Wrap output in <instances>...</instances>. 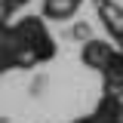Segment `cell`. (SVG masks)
Segmentation results:
<instances>
[{
	"label": "cell",
	"instance_id": "cell-1",
	"mask_svg": "<svg viewBox=\"0 0 123 123\" xmlns=\"http://www.w3.org/2000/svg\"><path fill=\"white\" fill-rule=\"evenodd\" d=\"M15 25H18L22 34H25V40H28L37 65L55 59V40H52V34H49V28H46V18H43V15H25V18H18Z\"/></svg>",
	"mask_w": 123,
	"mask_h": 123
},
{
	"label": "cell",
	"instance_id": "cell-2",
	"mask_svg": "<svg viewBox=\"0 0 123 123\" xmlns=\"http://www.w3.org/2000/svg\"><path fill=\"white\" fill-rule=\"evenodd\" d=\"M114 52H117L114 40H105V37H89V40L83 43L80 59H83V65H86V68H92V71H98V74H102V68L111 62V55H114Z\"/></svg>",
	"mask_w": 123,
	"mask_h": 123
},
{
	"label": "cell",
	"instance_id": "cell-3",
	"mask_svg": "<svg viewBox=\"0 0 123 123\" xmlns=\"http://www.w3.org/2000/svg\"><path fill=\"white\" fill-rule=\"evenodd\" d=\"M89 117L95 123H123V95L105 89V95L98 98V105H95V111Z\"/></svg>",
	"mask_w": 123,
	"mask_h": 123
},
{
	"label": "cell",
	"instance_id": "cell-4",
	"mask_svg": "<svg viewBox=\"0 0 123 123\" xmlns=\"http://www.w3.org/2000/svg\"><path fill=\"white\" fill-rule=\"evenodd\" d=\"M102 83H105L108 92H120L123 95V49L117 46V52L111 55L105 68H102Z\"/></svg>",
	"mask_w": 123,
	"mask_h": 123
},
{
	"label": "cell",
	"instance_id": "cell-5",
	"mask_svg": "<svg viewBox=\"0 0 123 123\" xmlns=\"http://www.w3.org/2000/svg\"><path fill=\"white\" fill-rule=\"evenodd\" d=\"M83 0H43V18L49 22H68L80 9Z\"/></svg>",
	"mask_w": 123,
	"mask_h": 123
},
{
	"label": "cell",
	"instance_id": "cell-6",
	"mask_svg": "<svg viewBox=\"0 0 123 123\" xmlns=\"http://www.w3.org/2000/svg\"><path fill=\"white\" fill-rule=\"evenodd\" d=\"M15 9H18V6H15L12 0H0V28H3V25H9V15H12Z\"/></svg>",
	"mask_w": 123,
	"mask_h": 123
},
{
	"label": "cell",
	"instance_id": "cell-7",
	"mask_svg": "<svg viewBox=\"0 0 123 123\" xmlns=\"http://www.w3.org/2000/svg\"><path fill=\"white\" fill-rule=\"evenodd\" d=\"M74 123H95L92 117H80V120H74Z\"/></svg>",
	"mask_w": 123,
	"mask_h": 123
},
{
	"label": "cell",
	"instance_id": "cell-8",
	"mask_svg": "<svg viewBox=\"0 0 123 123\" xmlns=\"http://www.w3.org/2000/svg\"><path fill=\"white\" fill-rule=\"evenodd\" d=\"M12 3H15V6H18V9H22V6H25V3H28V0H12Z\"/></svg>",
	"mask_w": 123,
	"mask_h": 123
},
{
	"label": "cell",
	"instance_id": "cell-9",
	"mask_svg": "<svg viewBox=\"0 0 123 123\" xmlns=\"http://www.w3.org/2000/svg\"><path fill=\"white\" fill-rule=\"evenodd\" d=\"M0 77H3V71H0Z\"/></svg>",
	"mask_w": 123,
	"mask_h": 123
}]
</instances>
